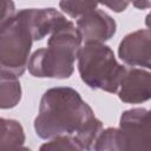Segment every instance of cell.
I'll use <instances>...</instances> for the list:
<instances>
[{
    "mask_svg": "<svg viewBox=\"0 0 151 151\" xmlns=\"http://www.w3.org/2000/svg\"><path fill=\"white\" fill-rule=\"evenodd\" d=\"M34 130L41 139L71 136L83 150H92L103 124L74 88L63 86L52 87L42 94Z\"/></svg>",
    "mask_w": 151,
    "mask_h": 151,
    "instance_id": "cell-1",
    "label": "cell"
},
{
    "mask_svg": "<svg viewBox=\"0 0 151 151\" xmlns=\"http://www.w3.org/2000/svg\"><path fill=\"white\" fill-rule=\"evenodd\" d=\"M81 42L77 27L70 21L50 34L46 48L33 52L27 64L29 73L37 78H70Z\"/></svg>",
    "mask_w": 151,
    "mask_h": 151,
    "instance_id": "cell-2",
    "label": "cell"
},
{
    "mask_svg": "<svg viewBox=\"0 0 151 151\" xmlns=\"http://www.w3.org/2000/svg\"><path fill=\"white\" fill-rule=\"evenodd\" d=\"M78 71L81 80L93 90L117 93L127 66L119 64L113 51L104 42H87L80 47Z\"/></svg>",
    "mask_w": 151,
    "mask_h": 151,
    "instance_id": "cell-3",
    "label": "cell"
},
{
    "mask_svg": "<svg viewBox=\"0 0 151 151\" xmlns=\"http://www.w3.org/2000/svg\"><path fill=\"white\" fill-rule=\"evenodd\" d=\"M33 38L21 11L0 26V71L17 77L27 68Z\"/></svg>",
    "mask_w": 151,
    "mask_h": 151,
    "instance_id": "cell-4",
    "label": "cell"
},
{
    "mask_svg": "<svg viewBox=\"0 0 151 151\" xmlns=\"http://www.w3.org/2000/svg\"><path fill=\"white\" fill-rule=\"evenodd\" d=\"M119 134L122 151L151 150V126L149 110L134 107L126 110L120 116Z\"/></svg>",
    "mask_w": 151,
    "mask_h": 151,
    "instance_id": "cell-5",
    "label": "cell"
},
{
    "mask_svg": "<svg viewBox=\"0 0 151 151\" xmlns=\"http://www.w3.org/2000/svg\"><path fill=\"white\" fill-rule=\"evenodd\" d=\"M119 58L129 66L151 67V32L149 28L127 34L119 44Z\"/></svg>",
    "mask_w": 151,
    "mask_h": 151,
    "instance_id": "cell-6",
    "label": "cell"
},
{
    "mask_svg": "<svg viewBox=\"0 0 151 151\" xmlns=\"http://www.w3.org/2000/svg\"><path fill=\"white\" fill-rule=\"evenodd\" d=\"M77 31L85 44L104 42L114 35L117 24L107 13L96 8L78 18Z\"/></svg>",
    "mask_w": 151,
    "mask_h": 151,
    "instance_id": "cell-7",
    "label": "cell"
},
{
    "mask_svg": "<svg viewBox=\"0 0 151 151\" xmlns=\"http://www.w3.org/2000/svg\"><path fill=\"white\" fill-rule=\"evenodd\" d=\"M117 94L127 104H140L151 97V73L143 67H127Z\"/></svg>",
    "mask_w": 151,
    "mask_h": 151,
    "instance_id": "cell-8",
    "label": "cell"
},
{
    "mask_svg": "<svg viewBox=\"0 0 151 151\" xmlns=\"http://www.w3.org/2000/svg\"><path fill=\"white\" fill-rule=\"evenodd\" d=\"M33 41L41 40L70 21L55 8H25L21 9Z\"/></svg>",
    "mask_w": 151,
    "mask_h": 151,
    "instance_id": "cell-9",
    "label": "cell"
},
{
    "mask_svg": "<svg viewBox=\"0 0 151 151\" xmlns=\"http://www.w3.org/2000/svg\"><path fill=\"white\" fill-rule=\"evenodd\" d=\"M25 139L24 129L18 120L0 117V150L25 149Z\"/></svg>",
    "mask_w": 151,
    "mask_h": 151,
    "instance_id": "cell-10",
    "label": "cell"
},
{
    "mask_svg": "<svg viewBox=\"0 0 151 151\" xmlns=\"http://www.w3.org/2000/svg\"><path fill=\"white\" fill-rule=\"evenodd\" d=\"M19 77L0 71V109L15 107L21 99V85Z\"/></svg>",
    "mask_w": 151,
    "mask_h": 151,
    "instance_id": "cell-11",
    "label": "cell"
},
{
    "mask_svg": "<svg viewBox=\"0 0 151 151\" xmlns=\"http://www.w3.org/2000/svg\"><path fill=\"white\" fill-rule=\"evenodd\" d=\"M96 151L101 150H112V151H122V140L119 130L116 127H109L101 130L98 134L93 149Z\"/></svg>",
    "mask_w": 151,
    "mask_h": 151,
    "instance_id": "cell-12",
    "label": "cell"
},
{
    "mask_svg": "<svg viewBox=\"0 0 151 151\" xmlns=\"http://www.w3.org/2000/svg\"><path fill=\"white\" fill-rule=\"evenodd\" d=\"M98 0H60L59 7L71 18H80L81 15L96 9Z\"/></svg>",
    "mask_w": 151,
    "mask_h": 151,
    "instance_id": "cell-13",
    "label": "cell"
},
{
    "mask_svg": "<svg viewBox=\"0 0 151 151\" xmlns=\"http://www.w3.org/2000/svg\"><path fill=\"white\" fill-rule=\"evenodd\" d=\"M40 150H57V151H65V150H83L80 143L71 136H57L45 144L40 146Z\"/></svg>",
    "mask_w": 151,
    "mask_h": 151,
    "instance_id": "cell-14",
    "label": "cell"
},
{
    "mask_svg": "<svg viewBox=\"0 0 151 151\" xmlns=\"http://www.w3.org/2000/svg\"><path fill=\"white\" fill-rule=\"evenodd\" d=\"M15 14L13 0H0V26Z\"/></svg>",
    "mask_w": 151,
    "mask_h": 151,
    "instance_id": "cell-15",
    "label": "cell"
},
{
    "mask_svg": "<svg viewBox=\"0 0 151 151\" xmlns=\"http://www.w3.org/2000/svg\"><path fill=\"white\" fill-rule=\"evenodd\" d=\"M98 4H101L117 13L125 11L127 6L130 5L127 0H98Z\"/></svg>",
    "mask_w": 151,
    "mask_h": 151,
    "instance_id": "cell-16",
    "label": "cell"
},
{
    "mask_svg": "<svg viewBox=\"0 0 151 151\" xmlns=\"http://www.w3.org/2000/svg\"><path fill=\"white\" fill-rule=\"evenodd\" d=\"M129 2H132V5L136 7V8H139V9H146L150 7V0H127Z\"/></svg>",
    "mask_w": 151,
    "mask_h": 151,
    "instance_id": "cell-17",
    "label": "cell"
}]
</instances>
